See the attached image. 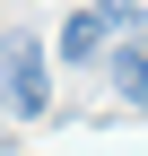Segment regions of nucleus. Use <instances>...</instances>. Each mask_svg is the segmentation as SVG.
Listing matches in <instances>:
<instances>
[{"mask_svg": "<svg viewBox=\"0 0 148 156\" xmlns=\"http://www.w3.org/2000/svg\"><path fill=\"white\" fill-rule=\"evenodd\" d=\"M0 95H9V113H26V122L52 104V61H44L35 35H0Z\"/></svg>", "mask_w": 148, "mask_h": 156, "instance_id": "1", "label": "nucleus"}, {"mask_svg": "<svg viewBox=\"0 0 148 156\" xmlns=\"http://www.w3.org/2000/svg\"><path fill=\"white\" fill-rule=\"evenodd\" d=\"M131 26H139V0H87L61 26V61H96V52L113 44V35H131Z\"/></svg>", "mask_w": 148, "mask_h": 156, "instance_id": "2", "label": "nucleus"}, {"mask_svg": "<svg viewBox=\"0 0 148 156\" xmlns=\"http://www.w3.org/2000/svg\"><path fill=\"white\" fill-rule=\"evenodd\" d=\"M139 69H148V61H139V26H131V35H113V95H122L131 113H139V95H148Z\"/></svg>", "mask_w": 148, "mask_h": 156, "instance_id": "3", "label": "nucleus"}]
</instances>
